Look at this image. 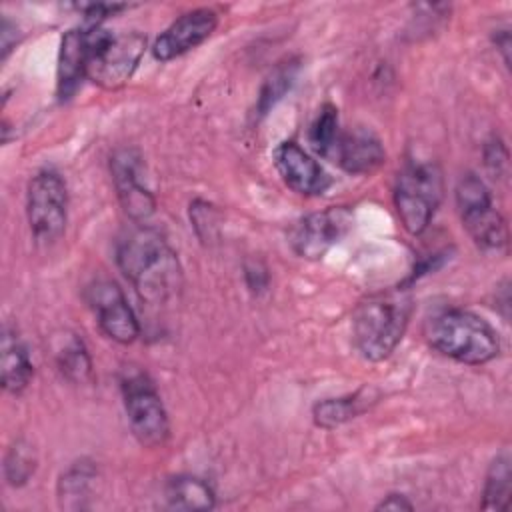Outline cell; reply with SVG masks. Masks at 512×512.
Listing matches in <instances>:
<instances>
[{
  "mask_svg": "<svg viewBox=\"0 0 512 512\" xmlns=\"http://www.w3.org/2000/svg\"><path fill=\"white\" fill-rule=\"evenodd\" d=\"M116 262L138 296L150 304H166L182 288V266L176 252L152 228L128 230L116 246Z\"/></svg>",
  "mask_w": 512,
  "mask_h": 512,
  "instance_id": "cell-1",
  "label": "cell"
},
{
  "mask_svg": "<svg viewBox=\"0 0 512 512\" xmlns=\"http://www.w3.org/2000/svg\"><path fill=\"white\" fill-rule=\"evenodd\" d=\"M412 312L410 292L392 288L362 300L352 316V336L358 352L380 362L388 358L400 344Z\"/></svg>",
  "mask_w": 512,
  "mask_h": 512,
  "instance_id": "cell-2",
  "label": "cell"
},
{
  "mask_svg": "<svg viewBox=\"0 0 512 512\" xmlns=\"http://www.w3.org/2000/svg\"><path fill=\"white\" fill-rule=\"evenodd\" d=\"M424 336L440 354L470 366L486 364L500 352L498 332L482 316L462 308H444L428 316Z\"/></svg>",
  "mask_w": 512,
  "mask_h": 512,
  "instance_id": "cell-3",
  "label": "cell"
},
{
  "mask_svg": "<svg viewBox=\"0 0 512 512\" xmlns=\"http://www.w3.org/2000/svg\"><path fill=\"white\" fill-rule=\"evenodd\" d=\"M444 192L442 170L436 162L408 160L398 172L394 206L406 232L422 234L434 218Z\"/></svg>",
  "mask_w": 512,
  "mask_h": 512,
  "instance_id": "cell-4",
  "label": "cell"
},
{
  "mask_svg": "<svg viewBox=\"0 0 512 512\" xmlns=\"http://www.w3.org/2000/svg\"><path fill=\"white\" fill-rule=\"evenodd\" d=\"M90 28V58L86 76L102 88H118L126 84L138 68L146 50V36L140 32L112 34Z\"/></svg>",
  "mask_w": 512,
  "mask_h": 512,
  "instance_id": "cell-5",
  "label": "cell"
},
{
  "mask_svg": "<svg viewBox=\"0 0 512 512\" xmlns=\"http://www.w3.org/2000/svg\"><path fill=\"white\" fill-rule=\"evenodd\" d=\"M456 206L462 226L484 252L502 254L508 248V226L504 216L494 208L486 184L472 172L456 184Z\"/></svg>",
  "mask_w": 512,
  "mask_h": 512,
  "instance_id": "cell-6",
  "label": "cell"
},
{
  "mask_svg": "<svg viewBox=\"0 0 512 512\" xmlns=\"http://www.w3.org/2000/svg\"><path fill=\"white\" fill-rule=\"evenodd\" d=\"M26 216L38 244L60 240L68 220V188L56 170H40L28 182Z\"/></svg>",
  "mask_w": 512,
  "mask_h": 512,
  "instance_id": "cell-7",
  "label": "cell"
},
{
  "mask_svg": "<svg viewBox=\"0 0 512 512\" xmlns=\"http://www.w3.org/2000/svg\"><path fill=\"white\" fill-rule=\"evenodd\" d=\"M122 398L134 438L144 448L164 446L170 436L166 408L146 374H130L122 380Z\"/></svg>",
  "mask_w": 512,
  "mask_h": 512,
  "instance_id": "cell-8",
  "label": "cell"
},
{
  "mask_svg": "<svg viewBox=\"0 0 512 512\" xmlns=\"http://www.w3.org/2000/svg\"><path fill=\"white\" fill-rule=\"evenodd\" d=\"M352 222V210L346 206H328L306 214L290 228V246L298 256L318 260L350 232Z\"/></svg>",
  "mask_w": 512,
  "mask_h": 512,
  "instance_id": "cell-9",
  "label": "cell"
},
{
  "mask_svg": "<svg viewBox=\"0 0 512 512\" xmlns=\"http://www.w3.org/2000/svg\"><path fill=\"white\" fill-rule=\"evenodd\" d=\"M86 300L96 314L102 332L120 344H132L140 326L124 292L112 280H94L86 288Z\"/></svg>",
  "mask_w": 512,
  "mask_h": 512,
  "instance_id": "cell-10",
  "label": "cell"
},
{
  "mask_svg": "<svg viewBox=\"0 0 512 512\" xmlns=\"http://www.w3.org/2000/svg\"><path fill=\"white\" fill-rule=\"evenodd\" d=\"M218 14L210 8H196L176 18L154 42L152 54L160 62L174 60L202 44L216 28Z\"/></svg>",
  "mask_w": 512,
  "mask_h": 512,
  "instance_id": "cell-11",
  "label": "cell"
},
{
  "mask_svg": "<svg viewBox=\"0 0 512 512\" xmlns=\"http://www.w3.org/2000/svg\"><path fill=\"white\" fill-rule=\"evenodd\" d=\"M110 170H112V180L124 212L136 222L146 220L154 212L156 202L140 182L138 152L132 148L116 150L114 156L110 158Z\"/></svg>",
  "mask_w": 512,
  "mask_h": 512,
  "instance_id": "cell-12",
  "label": "cell"
},
{
  "mask_svg": "<svg viewBox=\"0 0 512 512\" xmlns=\"http://www.w3.org/2000/svg\"><path fill=\"white\" fill-rule=\"evenodd\" d=\"M272 160L284 184L302 196L322 194L330 186L322 166L296 142H280L274 148Z\"/></svg>",
  "mask_w": 512,
  "mask_h": 512,
  "instance_id": "cell-13",
  "label": "cell"
},
{
  "mask_svg": "<svg viewBox=\"0 0 512 512\" xmlns=\"http://www.w3.org/2000/svg\"><path fill=\"white\" fill-rule=\"evenodd\" d=\"M332 158H336L346 172L364 176L376 172L384 164L386 152L372 130L358 126L340 134Z\"/></svg>",
  "mask_w": 512,
  "mask_h": 512,
  "instance_id": "cell-14",
  "label": "cell"
},
{
  "mask_svg": "<svg viewBox=\"0 0 512 512\" xmlns=\"http://www.w3.org/2000/svg\"><path fill=\"white\" fill-rule=\"evenodd\" d=\"M90 58V28L68 30L60 40L56 66V92L60 100H68L88 70Z\"/></svg>",
  "mask_w": 512,
  "mask_h": 512,
  "instance_id": "cell-15",
  "label": "cell"
},
{
  "mask_svg": "<svg viewBox=\"0 0 512 512\" xmlns=\"http://www.w3.org/2000/svg\"><path fill=\"white\" fill-rule=\"evenodd\" d=\"M0 372H2V388L10 394H20L30 384L34 374L30 356L26 346L18 338V334L4 326L2 330V346H0Z\"/></svg>",
  "mask_w": 512,
  "mask_h": 512,
  "instance_id": "cell-16",
  "label": "cell"
},
{
  "mask_svg": "<svg viewBox=\"0 0 512 512\" xmlns=\"http://www.w3.org/2000/svg\"><path fill=\"white\" fill-rule=\"evenodd\" d=\"M166 502L176 510H210L214 508L216 496L210 484L198 476H174L168 480L164 490Z\"/></svg>",
  "mask_w": 512,
  "mask_h": 512,
  "instance_id": "cell-17",
  "label": "cell"
},
{
  "mask_svg": "<svg viewBox=\"0 0 512 512\" xmlns=\"http://www.w3.org/2000/svg\"><path fill=\"white\" fill-rule=\"evenodd\" d=\"M94 480H96V466L90 460H78L70 464V468L60 476V482H58L60 504L70 510L86 508V500L90 498Z\"/></svg>",
  "mask_w": 512,
  "mask_h": 512,
  "instance_id": "cell-18",
  "label": "cell"
},
{
  "mask_svg": "<svg viewBox=\"0 0 512 512\" xmlns=\"http://www.w3.org/2000/svg\"><path fill=\"white\" fill-rule=\"evenodd\" d=\"M510 492H512V466H510V456L506 452L498 454L488 472H486V482H484V492H482V510H506L510 502Z\"/></svg>",
  "mask_w": 512,
  "mask_h": 512,
  "instance_id": "cell-19",
  "label": "cell"
},
{
  "mask_svg": "<svg viewBox=\"0 0 512 512\" xmlns=\"http://www.w3.org/2000/svg\"><path fill=\"white\" fill-rule=\"evenodd\" d=\"M298 70H300V60L290 58V60L278 64L270 72V76L264 80L258 100H256V112H254L256 118L266 116L284 98V94L292 88V84L298 76Z\"/></svg>",
  "mask_w": 512,
  "mask_h": 512,
  "instance_id": "cell-20",
  "label": "cell"
},
{
  "mask_svg": "<svg viewBox=\"0 0 512 512\" xmlns=\"http://www.w3.org/2000/svg\"><path fill=\"white\" fill-rule=\"evenodd\" d=\"M56 364L60 372L76 384H82L92 376V362L88 350L84 342L74 334L68 336L60 348H56Z\"/></svg>",
  "mask_w": 512,
  "mask_h": 512,
  "instance_id": "cell-21",
  "label": "cell"
},
{
  "mask_svg": "<svg viewBox=\"0 0 512 512\" xmlns=\"http://www.w3.org/2000/svg\"><path fill=\"white\" fill-rule=\"evenodd\" d=\"M362 410V396L352 394V396H342V398H326L314 404L312 408V418L316 426L324 430L338 428L340 424L348 422Z\"/></svg>",
  "mask_w": 512,
  "mask_h": 512,
  "instance_id": "cell-22",
  "label": "cell"
},
{
  "mask_svg": "<svg viewBox=\"0 0 512 512\" xmlns=\"http://www.w3.org/2000/svg\"><path fill=\"white\" fill-rule=\"evenodd\" d=\"M340 134L342 132L338 130V110H336V106L324 104L320 108L318 116L314 118L312 126H310V146L314 148L316 154L332 158Z\"/></svg>",
  "mask_w": 512,
  "mask_h": 512,
  "instance_id": "cell-23",
  "label": "cell"
},
{
  "mask_svg": "<svg viewBox=\"0 0 512 512\" xmlns=\"http://www.w3.org/2000/svg\"><path fill=\"white\" fill-rule=\"evenodd\" d=\"M34 470H36L34 448L22 438L14 440L4 456L6 482L10 486H24L30 480V476L34 474Z\"/></svg>",
  "mask_w": 512,
  "mask_h": 512,
  "instance_id": "cell-24",
  "label": "cell"
},
{
  "mask_svg": "<svg viewBox=\"0 0 512 512\" xmlns=\"http://www.w3.org/2000/svg\"><path fill=\"white\" fill-rule=\"evenodd\" d=\"M484 164L494 178H504L508 174V152L500 138L492 136L484 146Z\"/></svg>",
  "mask_w": 512,
  "mask_h": 512,
  "instance_id": "cell-25",
  "label": "cell"
},
{
  "mask_svg": "<svg viewBox=\"0 0 512 512\" xmlns=\"http://www.w3.org/2000/svg\"><path fill=\"white\" fill-rule=\"evenodd\" d=\"M412 502L404 496V494H388L386 498H382V502L376 506V510H394V512H400V510H412Z\"/></svg>",
  "mask_w": 512,
  "mask_h": 512,
  "instance_id": "cell-26",
  "label": "cell"
},
{
  "mask_svg": "<svg viewBox=\"0 0 512 512\" xmlns=\"http://www.w3.org/2000/svg\"><path fill=\"white\" fill-rule=\"evenodd\" d=\"M16 32H18L16 24H12L8 18H2V32H0L2 34V60L8 56V52L12 50V46L18 40Z\"/></svg>",
  "mask_w": 512,
  "mask_h": 512,
  "instance_id": "cell-27",
  "label": "cell"
},
{
  "mask_svg": "<svg viewBox=\"0 0 512 512\" xmlns=\"http://www.w3.org/2000/svg\"><path fill=\"white\" fill-rule=\"evenodd\" d=\"M494 42H496V48L502 52L504 64L510 66V34H508V30H498L494 36Z\"/></svg>",
  "mask_w": 512,
  "mask_h": 512,
  "instance_id": "cell-28",
  "label": "cell"
}]
</instances>
